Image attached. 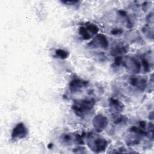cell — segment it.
<instances>
[{
	"label": "cell",
	"mask_w": 154,
	"mask_h": 154,
	"mask_svg": "<svg viewBox=\"0 0 154 154\" xmlns=\"http://www.w3.org/2000/svg\"><path fill=\"white\" fill-rule=\"evenodd\" d=\"M140 126L142 129H144L146 128V122L144 121H141L140 123Z\"/></svg>",
	"instance_id": "cell-19"
},
{
	"label": "cell",
	"mask_w": 154,
	"mask_h": 154,
	"mask_svg": "<svg viewBox=\"0 0 154 154\" xmlns=\"http://www.w3.org/2000/svg\"><path fill=\"white\" fill-rule=\"evenodd\" d=\"M95 104V101L93 99H83L77 100L72 106V109L74 110L76 115L82 116L84 112L90 110Z\"/></svg>",
	"instance_id": "cell-2"
},
{
	"label": "cell",
	"mask_w": 154,
	"mask_h": 154,
	"mask_svg": "<svg viewBox=\"0 0 154 154\" xmlns=\"http://www.w3.org/2000/svg\"><path fill=\"white\" fill-rule=\"evenodd\" d=\"M28 134L27 129L23 123H19L13 128L11 133V138L13 140L25 138Z\"/></svg>",
	"instance_id": "cell-5"
},
{
	"label": "cell",
	"mask_w": 154,
	"mask_h": 154,
	"mask_svg": "<svg viewBox=\"0 0 154 154\" xmlns=\"http://www.w3.org/2000/svg\"><path fill=\"white\" fill-rule=\"evenodd\" d=\"M108 123L107 118L102 114L97 115L93 120V126L97 132H102L106 127Z\"/></svg>",
	"instance_id": "cell-4"
},
{
	"label": "cell",
	"mask_w": 154,
	"mask_h": 154,
	"mask_svg": "<svg viewBox=\"0 0 154 154\" xmlns=\"http://www.w3.org/2000/svg\"><path fill=\"white\" fill-rule=\"evenodd\" d=\"M129 84L137 88L139 90L143 91L146 86V81L144 78H140L139 76H132L129 79Z\"/></svg>",
	"instance_id": "cell-6"
},
{
	"label": "cell",
	"mask_w": 154,
	"mask_h": 154,
	"mask_svg": "<svg viewBox=\"0 0 154 154\" xmlns=\"http://www.w3.org/2000/svg\"><path fill=\"white\" fill-rule=\"evenodd\" d=\"M87 144L91 150L97 153L104 151L108 146L105 139L102 137H95L92 135L88 136Z\"/></svg>",
	"instance_id": "cell-1"
},
{
	"label": "cell",
	"mask_w": 154,
	"mask_h": 154,
	"mask_svg": "<svg viewBox=\"0 0 154 154\" xmlns=\"http://www.w3.org/2000/svg\"><path fill=\"white\" fill-rule=\"evenodd\" d=\"M122 57H116L114 63L117 66H119L122 63Z\"/></svg>",
	"instance_id": "cell-17"
},
{
	"label": "cell",
	"mask_w": 154,
	"mask_h": 154,
	"mask_svg": "<svg viewBox=\"0 0 154 154\" xmlns=\"http://www.w3.org/2000/svg\"><path fill=\"white\" fill-rule=\"evenodd\" d=\"M56 54L61 59H66L68 57V52L62 49H57L56 51Z\"/></svg>",
	"instance_id": "cell-14"
},
{
	"label": "cell",
	"mask_w": 154,
	"mask_h": 154,
	"mask_svg": "<svg viewBox=\"0 0 154 154\" xmlns=\"http://www.w3.org/2000/svg\"><path fill=\"white\" fill-rule=\"evenodd\" d=\"M75 137V136H74ZM74 138V137H73ZM73 138H72V136L69 134H63L61 136V140L62 141V143L66 144H70L72 142V139Z\"/></svg>",
	"instance_id": "cell-11"
},
{
	"label": "cell",
	"mask_w": 154,
	"mask_h": 154,
	"mask_svg": "<svg viewBox=\"0 0 154 154\" xmlns=\"http://www.w3.org/2000/svg\"><path fill=\"white\" fill-rule=\"evenodd\" d=\"M128 51V46L125 43H119L113 46L110 51L112 55H117L126 54Z\"/></svg>",
	"instance_id": "cell-8"
},
{
	"label": "cell",
	"mask_w": 154,
	"mask_h": 154,
	"mask_svg": "<svg viewBox=\"0 0 154 154\" xmlns=\"http://www.w3.org/2000/svg\"><path fill=\"white\" fill-rule=\"evenodd\" d=\"M142 63H143V65L144 70H145L146 72L149 71V67H150L149 62H148L146 59H143V60H142Z\"/></svg>",
	"instance_id": "cell-16"
},
{
	"label": "cell",
	"mask_w": 154,
	"mask_h": 154,
	"mask_svg": "<svg viewBox=\"0 0 154 154\" xmlns=\"http://www.w3.org/2000/svg\"><path fill=\"white\" fill-rule=\"evenodd\" d=\"M91 43H94L95 45L99 46L103 49H106L109 45L106 37L101 34H97Z\"/></svg>",
	"instance_id": "cell-9"
},
{
	"label": "cell",
	"mask_w": 154,
	"mask_h": 154,
	"mask_svg": "<svg viewBox=\"0 0 154 154\" xmlns=\"http://www.w3.org/2000/svg\"><path fill=\"white\" fill-rule=\"evenodd\" d=\"M113 117H114V119H113L114 122L116 124L124 122L126 119V117L125 116H123L122 115H120V114H119V113L114 114Z\"/></svg>",
	"instance_id": "cell-12"
},
{
	"label": "cell",
	"mask_w": 154,
	"mask_h": 154,
	"mask_svg": "<svg viewBox=\"0 0 154 154\" xmlns=\"http://www.w3.org/2000/svg\"><path fill=\"white\" fill-rule=\"evenodd\" d=\"M88 84L87 81L80 79H74L70 83V90L72 93L77 92Z\"/></svg>",
	"instance_id": "cell-7"
},
{
	"label": "cell",
	"mask_w": 154,
	"mask_h": 154,
	"mask_svg": "<svg viewBox=\"0 0 154 154\" xmlns=\"http://www.w3.org/2000/svg\"><path fill=\"white\" fill-rule=\"evenodd\" d=\"M109 106L112 111L115 113H119L123 108V105L116 99L111 98L109 100Z\"/></svg>",
	"instance_id": "cell-10"
},
{
	"label": "cell",
	"mask_w": 154,
	"mask_h": 154,
	"mask_svg": "<svg viewBox=\"0 0 154 154\" xmlns=\"http://www.w3.org/2000/svg\"><path fill=\"white\" fill-rule=\"evenodd\" d=\"M87 30H88L90 32H91V33L93 34H97L99 31V28L98 27L94 25V24H90V25H88L87 26V28H86Z\"/></svg>",
	"instance_id": "cell-15"
},
{
	"label": "cell",
	"mask_w": 154,
	"mask_h": 154,
	"mask_svg": "<svg viewBox=\"0 0 154 154\" xmlns=\"http://www.w3.org/2000/svg\"><path fill=\"white\" fill-rule=\"evenodd\" d=\"M122 63L123 64V65L128 70L134 73H138L140 71V62L137 59L134 57H125V60L122 58Z\"/></svg>",
	"instance_id": "cell-3"
},
{
	"label": "cell",
	"mask_w": 154,
	"mask_h": 154,
	"mask_svg": "<svg viewBox=\"0 0 154 154\" xmlns=\"http://www.w3.org/2000/svg\"><path fill=\"white\" fill-rule=\"evenodd\" d=\"M123 32V31L120 29H118V28H116V29H114L111 31V33L112 34H114V35H117V34H121L122 32Z\"/></svg>",
	"instance_id": "cell-18"
},
{
	"label": "cell",
	"mask_w": 154,
	"mask_h": 154,
	"mask_svg": "<svg viewBox=\"0 0 154 154\" xmlns=\"http://www.w3.org/2000/svg\"><path fill=\"white\" fill-rule=\"evenodd\" d=\"M79 33L85 40H88L90 38V34L87 32V29L84 27H81L79 28Z\"/></svg>",
	"instance_id": "cell-13"
}]
</instances>
